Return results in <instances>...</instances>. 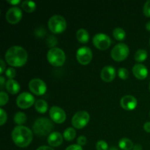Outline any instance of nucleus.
<instances>
[{"mask_svg": "<svg viewBox=\"0 0 150 150\" xmlns=\"http://www.w3.org/2000/svg\"><path fill=\"white\" fill-rule=\"evenodd\" d=\"M5 59L10 65L14 67L23 66L27 61L28 54L26 50L19 45L10 47L6 51Z\"/></svg>", "mask_w": 150, "mask_h": 150, "instance_id": "obj_1", "label": "nucleus"}, {"mask_svg": "<svg viewBox=\"0 0 150 150\" xmlns=\"http://www.w3.org/2000/svg\"><path fill=\"white\" fill-rule=\"evenodd\" d=\"M12 139L18 146L26 147L32 142L33 133L26 126L17 125L12 131Z\"/></svg>", "mask_w": 150, "mask_h": 150, "instance_id": "obj_2", "label": "nucleus"}, {"mask_svg": "<svg viewBox=\"0 0 150 150\" xmlns=\"http://www.w3.org/2000/svg\"><path fill=\"white\" fill-rule=\"evenodd\" d=\"M54 127V124L49 119L40 117L35 120L32 128L35 134L38 136H45L50 133Z\"/></svg>", "mask_w": 150, "mask_h": 150, "instance_id": "obj_3", "label": "nucleus"}, {"mask_svg": "<svg viewBox=\"0 0 150 150\" xmlns=\"http://www.w3.org/2000/svg\"><path fill=\"white\" fill-rule=\"evenodd\" d=\"M65 54L62 49L57 47L50 48L47 53L48 62L54 66H62L65 62Z\"/></svg>", "mask_w": 150, "mask_h": 150, "instance_id": "obj_4", "label": "nucleus"}, {"mask_svg": "<svg viewBox=\"0 0 150 150\" xmlns=\"http://www.w3.org/2000/svg\"><path fill=\"white\" fill-rule=\"evenodd\" d=\"M67 26V22L64 18L60 15L52 16L48 20V27L54 33L62 32Z\"/></svg>", "mask_w": 150, "mask_h": 150, "instance_id": "obj_5", "label": "nucleus"}, {"mask_svg": "<svg viewBox=\"0 0 150 150\" xmlns=\"http://www.w3.org/2000/svg\"><path fill=\"white\" fill-rule=\"evenodd\" d=\"M130 49L127 44L120 42L112 48L111 56L115 61H122L128 56Z\"/></svg>", "mask_w": 150, "mask_h": 150, "instance_id": "obj_6", "label": "nucleus"}, {"mask_svg": "<svg viewBox=\"0 0 150 150\" xmlns=\"http://www.w3.org/2000/svg\"><path fill=\"white\" fill-rule=\"evenodd\" d=\"M89 121V114L86 111H79L73 115L72 124L76 128L81 129L86 125Z\"/></svg>", "mask_w": 150, "mask_h": 150, "instance_id": "obj_7", "label": "nucleus"}, {"mask_svg": "<svg viewBox=\"0 0 150 150\" xmlns=\"http://www.w3.org/2000/svg\"><path fill=\"white\" fill-rule=\"evenodd\" d=\"M92 42L96 48L100 50L107 49L111 44L110 37L104 33H97L94 35Z\"/></svg>", "mask_w": 150, "mask_h": 150, "instance_id": "obj_8", "label": "nucleus"}, {"mask_svg": "<svg viewBox=\"0 0 150 150\" xmlns=\"http://www.w3.org/2000/svg\"><path fill=\"white\" fill-rule=\"evenodd\" d=\"M35 103V98L32 94L27 92H23L19 94L16 98V104L21 108H27Z\"/></svg>", "mask_w": 150, "mask_h": 150, "instance_id": "obj_9", "label": "nucleus"}, {"mask_svg": "<svg viewBox=\"0 0 150 150\" xmlns=\"http://www.w3.org/2000/svg\"><path fill=\"white\" fill-rule=\"evenodd\" d=\"M76 58L83 65L89 64L92 59V50L88 46L80 47L76 51Z\"/></svg>", "mask_w": 150, "mask_h": 150, "instance_id": "obj_10", "label": "nucleus"}, {"mask_svg": "<svg viewBox=\"0 0 150 150\" xmlns=\"http://www.w3.org/2000/svg\"><path fill=\"white\" fill-rule=\"evenodd\" d=\"M29 88L31 92L37 95H43L46 92V84L40 79H33L29 82Z\"/></svg>", "mask_w": 150, "mask_h": 150, "instance_id": "obj_11", "label": "nucleus"}, {"mask_svg": "<svg viewBox=\"0 0 150 150\" xmlns=\"http://www.w3.org/2000/svg\"><path fill=\"white\" fill-rule=\"evenodd\" d=\"M23 16L21 10L18 7H11L8 9L5 14V18L7 21L12 24H15L19 22Z\"/></svg>", "mask_w": 150, "mask_h": 150, "instance_id": "obj_12", "label": "nucleus"}, {"mask_svg": "<svg viewBox=\"0 0 150 150\" xmlns=\"http://www.w3.org/2000/svg\"><path fill=\"white\" fill-rule=\"evenodd\" d=\"M49 114L51 120L59 124L62 123L66 120V114L64 111L57 105H54L50 108Z\"/></svg>", "mask_w": 150, "mask_h": 150, "instance_id": "obj_13", "label": "nucleus"}, {"mask_svg": "<svg viewBox=\"0 0 150 150\" xmlns=\"http://www.w3.org/2000/svg\"><path fill=\"white\" fill-rule=\"evenodd\" d=\"M120 105L124 109L131 111V110L136 108V105H137V100L133 95H125L121 98Z\"/></svg>", "mask_w": 150, "mask_h": 150, "instance_id": "obj_14", "label": "nucleus"}, {"mask_svg": "<svg viewBox=\"0 0 150 150\" xmlns=\"http://www.w3.org/2000/svg\"><path fill=\"white\" fill-rule=\"evenodd\" d=\"M101 79L105 82H110L116 76V70L113 66L106 65L102 69L100 73Z\"/></svg>", "mask_w": 150, "mask_h": 150, "instance_id": "obj_15", "label": "nucleus"}, {"mask_svg": "<svg viewBox=\"0 0 150 150\" xmlns=\"http://www.w3.org/2000/svg\"><path fill=\"white\" fill-rule=\"evenodd\" d=\"M133 73L137 79H144L148 75V69L144 64L137 63L133 67Z\"/></svg>", "mask_w": 150, "mask_h": 150, "instance_id": "obj_16", "label": "nucleus"}, {"mask_svg": "<svg viewBox=\"0 0 150 150\" xmlns=\"http://www.w3.org/2000/svg\"><path fill=\"white\" fill-rule=\"evenodd\" d=\"M63 141V136L59 132H52L48 136V143L51 146H59Z\"/></svg>", "mask_w": 150, "mask_h": 150, "instance_id": "obj_17", "label": "nucleus"}, {"mask_svg": "<svg viewBox=\"0 0 150 150\" xmlns=\"http://www.w3.org/2000/svg\"><path fill=\"white\" fill-rule=\"evenodd\" d=\"M5 86L7 90L13 95L18 93L20 90V84L17 81L14 79H8L6 81Z\"/></svg>", "mask_w": 150, "mask_h": 150, "instance_id": "obj_18", "label": "nucleus"}, {"mask_svg": "<svg viewBox=\"0 0 150 150\" xmlns=\"http://www.w3.org/2000/svg\"><path fill=\"white\" fill-rule=\"evenodd\" d=\"M76 38L78 40L82 43H86L89 41V32L85 29H79L76 32Z\"/></svg>", "mask_w": 150, "mask_h": 150, "instance_id": "obj_19", "label": "nucleus"}, {"mask_svg": "<svg viewBox=\"0 0 150 150\" xmlns=\"http://www.w3.org/2000/svg\"><path fill=\"white\" fill-rule=\"evenodd\" d=\"M133 142L127 138H122L119 142V146L123 150H130L133 149Z\"/></svg>", "mask_w": 150, "mask_h": 150, "instance_id": "obj_20", "label": "nucleus"}, {"mask_svg": "<svg viewBox=\"0 0 150 150\" xmlns=\"http://www.w3.org/2000/svg\"><path fill=\"white\" fill-rule=\"evenodd\" d=\"M35 109L39 113H43L46 112L47 109H48V103L45 100L41 99H38L35 101Z\"/></svg>", "mask_w": 150, "mask_h": 150, "instance_id": "obj_21", "label": "nucleus"}, {"mask_svg": "<svg viewBox=\"0 0 150 150\" xmlns=\"http://www.w3.org/2000/svg\"><path fill=\"white\" fill-rule=\"evenodd\" d=\"M21 7L23 10L27 13H32L36 9V3L33 1L25 0V1H22Z\"/></svg>", "mask_w": 150, "mask_h": 150, "instance_id": "obj_22", "label": "nucleus"}, {"mask_svg": "<svg viewBox=\"0 0 150 150\" xmlns=\"http://www.w3.org/2000/svg\"><path fill=\"white\" fill-rule=\"evenodd\" d=\"M76 136V131L73 127H69L66 128L63 132V137L68 142L73 140Z\"/></svg>", "mask_w": 150, "mask_h": 150, "instance_id": "obj_23", "label": "nucleus"}, {"mask_svg": "<svg viewBox=\"0 0 150 150\" xmlns=\"http://www.w3.org/2000/svg\"><path fill=\"white\" fill-rule=\"evenodd\" d=\"M26 120H27V117H26V114L21 111L17 112L14 116V121L18 125H22L24 124L26 122Z\"/></svg>", "mask_w": 150, "mask_h": 150, "instance_id": "obj_24", "label": "nucleus"}, {"mask_svg": "<svg viewBox=\"0 0 150 150\" xmlns=\"http://www.w3.org/2000/svg\"><path fill=\"white\" fill-rule=\"evenodd\" d=\"M113 35H114V38L117 40H122L125 38L126 37V32L121 27H117L113 30Z\"/></svg>", "mask_w": 150, "mask_h": 150, "instance_id": "obj_25", "label": "nucleus"}, {"mask_svg": "<svg viewBox=\"0 0 150 150\" xmlns=\"http://www.w3.org/2000/svg\"><path fill=\"white\" fill-rule=\"evenodd\" d=\"M147 51L144 49H139L136 51V52L135 53V55H134V59L136 61L139 62H143L147 58Z\"/></svg>", "mask_w": 150, "mask_h": 150, "instance_id": "obj_26", "label": "nucleus"}, {"mask_svg": "<svg viewBox=\"0 0 150 150\" xmlns=\"http://www.w3.org/2000/svg\"><path fill=\"white\" fill-rule=\"evenodd\" d=\"M117 73H118L119 77L122 79H127L129 76L128 70L125 67H120L118 69Z\"/></svg>", "mask_w": 150, "mask_h": 150, "instance_id": "obj_27", "label": "nucleus"}, {"mask_svg": "<svg viewBox=\"0 0 150 150\" xmlns=\"http://www.w3.org/2000/svg\"><path fill=\"white\" fill-rule=\"evenodd\" d=\"M46 44L48 47H50L51 48H54L56 45L57 44V39L55 36L54 35H50L47 38L46 40Z\"/></svg>", "mask_w": 150, "mask_h": 150, "instance_id": "obj_28", "label": "nucleus"}, {"mask_svg": "<svg viewBox=\"0 0 150 150\" xmlns=\"http://www.w3.org/2000/svg\"><path fill=\"white\" fill-rule=\"evenodd\" d=\"M97 150H108V145L105 141L100 140L96 144Z\"/></svg>", "mask_w": 150, "mask_h": 150, "instance_id": "obj_29", "label": "nucleus"}, {"mask_svg": "<svg viewBox=\"0 0 150 150\" xmlns=\"http://www.w3.org/2000/svg\"><path fill=\"white\" fill-rule=\"evenodd\" d=\"M9 100V96L5 92L1 90L0 92V105L1 106H3L4 104H6L7 103Z\"/></svg>", "mask_w": 150, "mask_h": 150, "instance_id": "obj_30", "label": "nucleus"}, {"mask_svg": "<svg viewBox=\"0 0 150 150\" xmlns=\"http://www.w3.org/2000/svg\"><path fill=\"white\" fill-rule=\"evenodd\" d=\"M5 75L7 78H9V79H13V78H14L16 75V70H15L13 67H8V68L6 70Z\"/></svg>", "mask_w": 150, "mask_h": 150, "instance_id": "obj_31", "label": "nucleus"}, {"mask_svg": "<svg viewBox=\"0 0 150 150\" xmlns=\"http://www.w3.org/2000/svg\"><path fill=\"white\" fill-rule=\"evenodd\" d=\"M0 116H1V117H0V125H3L7 121V113L5 112V111L2 108H0Z\"/></svg>", "mask_w": 150, "mask_h": 150, "instance_id": "obj_32", "label": "nucleus"}, {"mask_svg": "<svg viewBox=\"0 0 150 150\" xmlns=\"http://www.w3.org/2000/svg\"><path fill=\"white\" fill-rule=\"evenodd\" d=\"M143 11L145 16H147V17H150V0H148L144 3Z\"/></svg>", "mask_w": 150, "mask_h": 150, "instance_id": "obj_33", "label": "nucleus"}, {"mask_svg": "<svg viewBox=\"0 0 150 150\" xmlns=\"http://www.w3.org/2000/svg\"><path fill=\"white\" fill-rule=\"evenodd\" d=\"M45 33H46V32L45 30V28L43 27H39L35 29V35L38 38H42L45 35Z\"/></svg>", "mask_w": 150, "mask_h": 150, "instance_id": "obj_34", "label": "nucleus"}, {"mask_svg": "<svg viewBox=\"0 0 150 150\" xmlns=\"http://www.w3.org/2000/svg\"><path fill=\"white\" fill-rule=\"evenodd\" d=\"M86 142H87V139H86V136H80L78 137L77 139V143L78 144L80 145V146H83V145H85L86 144Z\"/></svg>", "mask_w": 150, "mask_h": 150, "instance_id": "obj_35", "label": "nucleus"}, {"mask_svg": "<svg viewBox=\"0 0 150 150\" xmlns=\"http://www.w3.org/2000/svg\"><path fill=\"white\" fill-rule=\"evenodd\" d=\"M65 150H83L81 146L79 144H71L67 146Z\"/></svg>", "mask_w": 150, "mask_h": 150, "instance_id": "obj_36", "label": "nucleus"}, {"mask_svg": "<svg viewBox=\"0 0 150 150\" xmlns=\"http://www.w3.org/2000/svg\"><path fill=\"white\" fill-rule=\"evenodd\" d=\"M0 65H1L0 73H1V74H2L3 72H4V70H5V63H4V60H3L2 59H0Z\"/></svg>", "mask_w": 150, "mask_h": 150, "instance_id": "obj_37", "label": "nucleus"}, {"mask_svg": "<svg viewBox=\"0 0 150 150\" xmlns=\"http://www.w3.org/2000/svg\"><path fill=\"white\" fill-rule=\"evenodd\" d=\"M37 150H54L52 147L51 146H45V145H43V146H40L37 149Z\"/></svg>", "mask_w": 150, "mask_h": 150, "instance_id": "obj_38", "label": "nucleus"}, {"mask_svg": "<svg viewBox=\"0 0 150 150\" xmlns=\"http://www.w3.org/2000/svg\"><path fill=\"white\" fill-rule=\"evenodd\" d=\"M144 129L145 131L150 133V122H146L144 125Z\"/></svg>", "mask_w": 150, "mask_h": 150, "instance_id": "obj_39", "label": "nucleus"}, {"mask_svg": "<svg viewBox=\"0 0 150 150\" xmlns=\"http://www.w3.org/2000/svg\"><path fill=\"white\" fill-rule=\"evenodd\" d=\"M7 2L11 4H13V5H16V4H19L21 1L20 0H7Z\"/></svg>", "mask_w": 150, "mask_h": 150, "instance_id": "obj_40", "label": "nucleus"}, {"mask_svg": "<svg viewBox=\"0 0 150 150\" xmlns=\"http://www.w3.org/2000/svg\"><path fill=\"white\" fill-rule=\"evenodd\" d=\"M133 150H142V145L139 144H136L133 146Z\"/></svg>", "mask_w": 150, "mask_h": 150, "instance_id": "obj_41", "label": "nucleus"}, {"mask_svg": "<svg viewBox=\"0 0 150 150\" xmlns=\"http://www.w3.org/2000/svg\"><path fill=\"white\" fill-rule=\"evenodd\" d=\"M4 76H0V85H1V89H3V85L4 83Z\"/></svg>", "mask_w": 150, "mask_h": 150, "instance_id": "obj_42", "label": "nucleus"}, {"mask_svg": "<svg viewBox=\"0 0 150 150\" xmlns=\"http://www.w3.org/2000/svg\"><path fill=\"white\" fill-rule=\"evenodd\" d=\"M146 30H148V31H150V21H149L147 22V23H146Z\"/></svg>", "mask_w": 150, "mask_h": 150, "instance_id": "obj_43", "label": "nucleus"}, {"mask_svg": "<svg viewBox=\"0 0 150 150\" xmlns=\"http://www.w3.org/2000/svg\"><path fill=\"white\" fill-rule=\"evenodd\" d=\"M108 150H120V149H117V148L115 147V146H112V147L110 148V149H108Z\"/></svg>", "mask_w": 150, "mask_h": 150, "instance_id": "obj_44", "label": "nucleus"}, {"mask_svg": "<svg viewBox=\"0 0 150 150\" xmlns=\"http://www.w3.org/2000/svg\"><path fill=\"white\" fill-rule=\"evenodd\" d=\"M149 89H150V83H149Z\"/></svg>", "mask_w": 150, "mask_h": 150, "instance_id": "obj_45", "label": "nucleus"}, {"mask_svg": "<svg viewBox=\"0 0 150 150\" xmlns=\"http://www.w3.org/2000/svg\"><path fill=\"white\" fill-rule=\"evenodd\" d=\"M149 43H150V40H149Z\"/></svg>", "mask_w": 150, "mask_h": 150, "instance_id": "obj_46", "label": "nucleus"}]
</instances>
